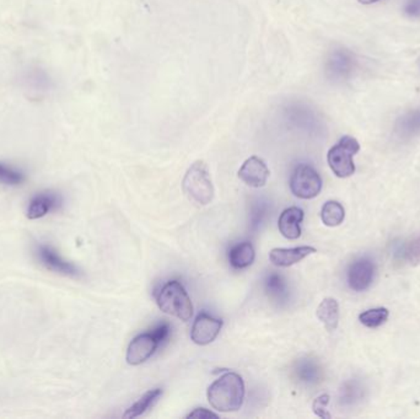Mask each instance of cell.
<instances>
[{"label":"cell","instance_id":"6da1fadb","mask_svg":"<svg viewBox=\"0 0 420 419\" xmlns=\"http://www.w3.org/2000/svg\"><path fill=\"white\" fill-rule=\"evenodd\" d=\"M207 396L216 411L236 412L244 405V380L239 374L227 372L210 385Z\"/></svg>","mask_w":420,"mask_h":419},{"label":"cell","instance_id":"7a4b0ae2","mask_svg":"<svg viewBox=\"0 0 420 419\" xmlns=\"http://www.w3.org/2000/svg\"><path fill=\"white\" fill-rule=\"evenodd\" d=\"M188 200L198 206H207L214 198V186L204 161L197 160L188 169L182 182Z\"/></svg>","mask_w":420,"mask_h":419},{"label":"cell","instance_id":"3957f363","mask_svg":"<svg viewBox=\"0 0 420 419\" xmlns=\"http://www.w3.org/2000/svg\"><path fill=\"white\" fill-rule=\"evenodd\" d=\"M156 303L162 312L182 321H189L193 316V305L181 281H167L156 295Z\"/></svg>","mask_w":420,"mask_h":419},{"label":"cell","instance_id":"277c9868","mask_svg":"<svg viewBox=\"0 0 420 419\" xmlns=\"http://www.w3.org/2000/svg\"><path fill=\"white\" fill-rule=\"evenodd\" d=\"M171 327L169 323H161L154 328L151 332H145L136 336L127 350V363L129 365H140L149 361L160 345L165 343L170 337Z\"/></svg>","mask_w":420,"mask_h":419},{"label":"cell","instance_id":"5b68a950","mask_svg":"<svg viewBox=\"0 0 420 419\" xmlns=\"http://www.w3.org/2000/svg\"><path fill=\"white\" fill-rule=\"evenodd\" d=\"M359 150L360 144L350 136L342 137L341 140L330 148L327 154V161L335 176L346 178L355 173L353 156L358 154Z\"/></svg>","mask_w":420,"mask_h":419},{"label":"cell","instance_id":"8992f818","mask_svg":"<svg viewBox=\"0 0 420 419\" xmlns=\"http://www.w3.org/2000/svg\"><path fill=\"white\" fill-rule=\"evenodd\" d=\"M290 190L297 198L313 200L322 190V180L313 166L300 164L290 178Z\"/></svg>","mask_w":420,"mask_h":419},{"label":"cell","instance_id":"52a82bcc","mask_svg":"<svg viewBox=\"0 0 420 419\" xmlns=\"http://www.w3.org/2000/svg\"><path fill=\"white\" fill-rule=\"evenodd\" d=\"M36 256L42 266H45L47 270H52L54 273L73 278L80 276V270L76 268V266L63 259L53 247L48 245H39L36 248Z\"/></svg>","mask_w":420,"mask_h":419},{"label":"cell","instance_id":"ba28073f","mask_svg":"<svg viewBox=\"0 0 420 419\" xmlns=\"http://www.w3.org/2000/svg\"><path fill=\"white\" fill-rule=\"evenodd\" d=\"M222 328V320L216 319L207 312H200L192 326L191 339L196 345H210L219 336Z\"/></svg>","mask_w":420,"mask_h":419},{"label":"cell","instance_id":"9c48e42d","mask_svg":"<svg viewBox=\"0 0 420 419\" xmlns=\"http://www.w3.org/2000/svg\"><path fill=\"white\" fill-rule=\"evenodd\" d=\"M375 276V264L366 257L353 262L346 273L348 284L355 292H364L371 286Z\"/></svg>","mask_w":420,"mask_h":419},{"label":"cell","instance_id":"30bf717a","mask_svg":"<svg viewBox=\"0 0 420 419\" xmlns=\"http://www.w3.org/2000/svg\"><path fill=\"white\" fill-rule=\"evenodd\" d=\"M239 178L247 186L260 189L267 184L269 169L261 158L251 156L240 169Z\"/></svg>","mask_w":420,"mask_h":419},{"label":"cell","instance_id":"8fae6325","mask_svg":"<svg viewBox=\"0 0 420 419\" xmlns=\"http://www.w3.org/2000/svg\"><path fill=\"white\" fill-rule=\"evenodd\" d=\"M317 253L315 247L300 246L293 248H273L269 253V259L274 266L290 267L306 259L307 256Z\"/></svg>","mask_w":420,"mask_h":419},{"label":"cell","instance_id":"7c38bea8","mask_svg":"<svg viewBox=\"0 0 420 419\" xmlns=\"http://www.w3.org/2000/svg\"><path fill=\"white\" fill-rule=\"evenodd\" d=\"M304 220V211L299 207H290L283 211L279 217L278 228L280 234L288 240H296L301 236V223Z\"/></svg>","mask_w":420,"mask_h":419},{"label":"cell","instance_id":"4fadbf2b","mask_svg":"<svg viewBox=\"0 0 420 419\" xmlns=\"http://www.w3.org/2000/svg\"><path fill=\"white\" fill-rule=\"evenodd\" d=\"M61 197L52 192H42L34 195L28 207V218H43L48 213L61 206Z\"/></svg>","mask_w":420,"mask_h":419},{"label":"cell","instance_id":"5bb4252c","mask_svg":"<svg viewBox=\"0 0 420 419\" xmlns=\"http://www.w3.org/2000/svg\"><path fill=\"white\" fill-rule=\"evenodd\" d=\"M295 375L301 384L306 386H315L322 381V367L316 361L310 358H304L297 361L295 365Z\"/></svg>","mask_w":420,"mask_h":419},{"label":"cell","instance_id":"9a60e30c","mask_svg":"<svg viewBox=\"0 0 420 419\" xmlns=\"http://www.w3.org/2000/svg\"><path fill=\"white\" fill-rule=\"evenodd\" d=\"M253 245L250 241L240 242L229 251V262L235 270H244L255 261Z\"/></svg>","mask_w":420,"mask_h":419},{"label":"cell","instance_id":"2e32d148","mask_svg":"<svg viewBox=\"0 0 420 419\" xmlns=\"http://www.w3.org/2000/svg\"><path fill=\"white\" fill-rule=\"evenodd\" d=\"M317 317L327 331L333 332L339 322V305L333 298H326L318 305Z\"/></svg>","mask_w":420,"mask_h":419},{"label":"cell","instance_id":"e0dca14e","mask_svg":"<svg viewBox=\"0 0 420 419\" xmlns=\"http://www.w3.org/2000/svg\"><path fill=\"white\" fill-rule=\"evenodd\" d=\"M161 395H162L161 389H155V390L145 392L134 405H132L131 407L125 411L123 417L125 418H136V417H140L142 414L147 413L149 409H151L158 403Z\"/></svg>","mask_w":420,"mask_h":419},{"label":"cell","instance_id":"ac0fdd59","mask_svg":"<svg viewBox=\"0 0 420 419\" xmlns=\"http://www.w3.org/2000/svg\"><path fill=\"white\" fill-rule=\"evenodd\" d=\"M352 68V58L346 51H335L327 62V72L332 78H344Z\"/></svg>","mask_w":420,"mask_h":419},{"label":"cell","instance_id":"d6986e66","mask_svg":"<svg viewBox=\"0 0 420 419\" xmlns=\"http://www.w3.org/2000/svg\"><path fill=\"white\" fill-rule=\"evenodd\" d=\"M264 287H266L268 297L273 299L274 301L283 304L288 300V297H289L288 286L280 275H277V273L269 275L264 283Z\"/></svg>","mask_w":420,"mask_h":419},{"label":"cell","instance_id":"ffe728a7","mask_svg":"<svg viewBox=\"0 0 420 419\" xmlns=\"http://www.w3.org/2000/svg\"><path fill=\"white\" fill-rule=\"evenodd\" d=\"M346 218V211L339 202L328 201L321 211V219L327 226H338Z\"/></svg>","mask_w":420,"mask_h":419},{"label":"cell","instance_id":"44dd1931","mask_svg":"<svg viewBox=\"0 0 420 419\" xmlns=\"http://www.w3.org/2000/svg\"><path fill=\"white\" fill-rule=\"evenodd\" d=\"M388 319V310L386 308H377L371 310L365 311L359 316V320L365 327L377 328L384 325Z\"/></svg>","mask_w":420,"mask_h":419},{"label":"cell","instance_id":"7402d4cb","mask_svg":"<svg viewBox=\"0 0 420 419\" xmlns=\"http://www.w3.org/2000/svg\"><path fill=\"white\" fill-rule=\"evenodd\" d=\"M25 173L17 167L0 162V184L19 186L25 181Z\"/></svg>","mask_w":420,"mask_h":419},{"label":"cell","instance_id":"603a6c76","mask_svg":"<svg viewBox=\"0 0 420 419\" xmlns=\"http://www.w3.org/2000/svg\"><path fill=\"white\" fill-rule=\"evenodd\" d=\"M363 397V386L357 381H348L342 389L341 400L344 405H354Z\"/></svg>","mask_w":420,"mask_h":419},{"label":"cell","instance_id":"cb8c5ba5","mask_svg":"<svg viewBox=\"0 0 420 419\" xmlns=\"http://www.w3.org/2000/svg\"><path fill=\"white\" fill-rule=\"evenodd\" d=\"M330 402V396L328 395H322L317 397L313 401V412L321 418H330V414L327 412V405Z\"/></svg>","mask_w":420,"mask_h":419},{"label":"cell","instance_id":"d4e9b609","mask_svg":"<svg viewBox=\"0 0 420 419\" xmlns=\"http://www.w3.org/2000/svg\"><path fill=\"white\" fill-rule=\"evenodd\" d=\"M404 255L410 262H420V236L409 244Z\"/></svg>","mask_w":420,"mask_h":419},{"label":"cell","instance_id":"484cf974","mask_svg":"<svg viewBox=\"0 0 420 419\" xmlns=\"http://www.w3.org/2000/svg\"><path fill=\"white\" fill-rule=\"evenodd\" d=\"M266 215V206L260 204L257 207L253 208V211L251 213V218H252V229H257L258 225L261 224L262 220Z\"/></svg>","mask_w":420,"mask_h":419},{"label":"cell","instance_id":"4316f807","mask_svg":"<svg viewBox=\"0 0 420 419\" xmlns=\"http://www.w3.org/2000/svg\"><path fill=\"white\" fill-rule=\"evenodd\" d=\"M404 12L409 18H420V0H409L404 6Z\"/></svg>","mask_w":420,"mask_h":419},{"label":"cell","instance_id":"83f0119b","mask_svg":"<svg viewBox=\"0 0 420 419\" xmlns=\"http://www.w3.org/2000/svg\"><path fill=\"white\" fill-rule=\"evenodd\" d=\"M210 417H214V418H218V414L213 413V412H210L208 409H205V408H197V409H194L193 412H191V413L188 414L187 418H210Z\"/></svg>","mask_w":420,"mask_h":419},{"label":"cell","instance_id":"f1b7e54d","mask_svg":"<svg viewBox=\"0 0 420 419\" xmlns=\"http://www.w3.org/2000/svg\"><path fill=\"white\" fill-rule=\"evenodd\" d=\"M358 1L363 6H370V4H374V3H377L380 0H358Z\"/></svg>","mask_w":420,"mask_h":419}]
</instances>
